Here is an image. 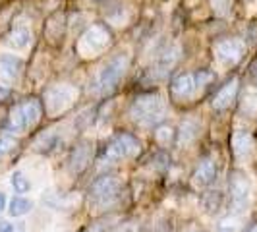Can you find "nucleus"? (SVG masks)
Segmentation results:
<instances>
[{"label": "nucleus", "instance_id": "f257e3e1", "mask_svg": "<svg viewBox=\"0 0 257 232\" xmlns=\"http://www.w3.org/2000/svg\"><path fill=\"white\" fill-rule=\"evenodd\" d=\"M165 110H167V106H165V101L161 95L143 93L134 99V103L130 106V116L138 126L151 128L165 118Z\"/></svg>", "mask_w": 257, "mask_h": 232}, {"label": "nucleus", "instance_id": "f03ea898", "mask_svg": "<svg viewBox=\"0 0 257 232\" xmlns=\"http://www.w3.org/2000/svg\"><path fill=\"white\" fill-rule=\"evenodd\" d=\"M120 197H122V182L112 174H104L101 178H97L89 186V192H87L89 205L97 211L112 207L120 201Z\"/></svg>", "mask_w": 257, "mask_h": 232}, {"label": "nucleus", "instance_id": "7ed1b4c3", "mask_svg": "<svg viewBox=\"0 0 257 232\" xmlns=\"http://www.w3.org/2000/svg\"><path fill=\"white\" fill-rule=\"evenodd\" d=\"M128 66H130L128 54H116V56H112L99 70V74L95 76L93 83H91V91L97 93V95H106V93H110L112 89H116V85L120 83V79L128 72Z\"/></svg>", "mask_w": 257, "mask_h": 232}, {"label": "nucleus", "instance_id": "20e7f679", "mask_svg": "<svg viewBox=\"0 0 257 232\" xmlns=\"http://www.w3.org/2000/svg\"><path fill=\"white\" fill-rule=\"evenodd\" d=\"M140 151H142L140 140L134 134H130V132H122V134L114 136L103 147V151H101V163L103 165H114V163H120V161L138 157Z\"/></svg>", "mask_w": 257, "mask_h": 232}, {"label": "nucleus", "instance_id": "39448f33", "mask_svg": "<svg viewBox=\"0 0 257 232\" xmlns=\"http://www.w3.org/2000/svg\"><path fill=\"white\" fill-rule=\"evenodd\" d=\"M43 116V104L37 99H26L18 103L10 110L8 120H6V130L8 132H26V130L35 128L39 120Z\"/></svg>", "mask_w": 257, "mask_h": 232}, {"label": "nucleus", "instance_id": "423d86ee", "mask_svg": "<svg viewBox=\"0 0 257 232\" xmlns=\"http://www.w3.org/2000/svg\"><path fill=\"white\" fill-rule=\"evenodd\" d=\"M108 43H110V33L104 27L93 26L81 35L79 43H77V51H79L81 56L91 58V56L101 54L108 47Z\"/></svg>", "mask_w": 257, "mask_h": 232}, {"label": "nucleus", "instance_id": "0eeeda50", "mask_svg": "<svg viewBox=\"0 0 257 232\" xmlns=\"http://www.w3.org/2000/svg\"><path fill=\"white\" fill-rule=\"evenodd\" d=\"M77 91L72 85H56L52 89L47 91L45 95V108L51 116H56L64 112L66 108H70L72 103L76 101Z\"/></svg>", "mask_w": 257, "mask_h": 232}, {"label": "nucleus", "instance_id": "6e6552de", "mask_svg": "<svg viewBox=\"0 0 257 232\" xmlns=\"http://www.w3.org/2000/svg\"><path fill=\"white\" fill-rule=\"evenodd\" d=\"M228 192H230V201L234 207L242 209V207L247 205L249 195H251V184H249V178L245 176L242 170L230 172V178H228Z\"/></svg>", "mask_w": 257, "mask_h": 232}, {"label": "nucleus", "instance_id": "1a4fd4ad", "mask_svg": "<svg viewBox=\"0 0 257 232\" xmlns=\"http://www.w3.org/2000/svg\"><path fill=\"white\" fill-rule=\"evenodd\" d=\"M245 52V45L240 39H224L215 45V56L222 66H236Z\"/></svg>", "mask_w": 257, "mask_h": 232}, {"label": "nucleus", "instance_id": "9d476101", "mask_svg": "<svg viewBox=\"0 0 257 232\" xmlns=\"http://www.w3.org/2000/svg\"><path fill=\"white\" fill-rule=\"evenodd\" d=\"M217 176H219V165H217V161L211 159V157H203L197 163L192 178H193V184L197 188H209V186H213L217 182Z\"/></svg>", "mask_w": 257, "mask_h": 232}, {"label": "nucleus", "instance_id": "9b49d317", "mask_svg": "<svg viewBox=\"0 0 257 232\" xmlns=\"http://www.w3.org/2000/svg\"><path fill=\"white\" fill-rule=\"evenodd\" d=\"M91 155H93V143L89 140H81L74 145L70 159H68V167L74 174H81L85 168L89 167Z\"/></svg>", "mask_w": 257, "mask_h": 232}, {"label": "nucleus", "instance_id": "f8f14e48", "mask_svg": "<svg viewBox=\"0 0 257 232\" xmlns=\"http://www.w3.org/2000/svg\"><path fill=\"white\" fill-rule=\"evenodd\" d=\"M232 151H234V157L240 159V161L249 159L253 155V151H255V138H253V134L247 132V130L234 132V136H232Z\"/></svg>", "mask_w": 257, "mask_h": 232}, {"label": "nucleus", "instance_id": "ddd939ff", "mask_svg": "<svg viewBox=\"0 0 257 232\" xmlns=\"http://www.w3.org/2000/svg\"><path fill=\"white\" fill-rule=\"evenodd\" d=\"M199 89L195 83V76L193 74H180L172 79L170 83V93L174 99L178 101H188L195 95V91Z\"/></svg>", "mask_w": 257, "mask_h": 232}, {"label": "nucleus", "instance_id": "4468645a", "mask_svg": "<svg viewBox=\"0 0 257 232\" xmlns=\"http://www.w3.org/2000/svg\"><path fill=\"white\" fill-rule=\"evenodd\" d=\"M24 60L16 54H0V79L4 83H12L22 76Z\"/></svg>", "mask_w": 257, "mask_h": 232}, {"label": "nucleus", "instance_id": "2eb2a0df", "mask_svg": "<svg viewBox=\"0 0 257 232\" xmlns=\"http://www.w3.org/2000/svg\"><path fill=\"white\" fill-rule=\"evenodd\" d=\"M236 95H238V79H230L213 97V108L215 110H226V108H230L232 103L236 101Z\"/></svg>", "mask_w": 257, "mask_h": 232}, {"label": "nucleus", "instance_id": "dca6fc26", "mask_svg": "<svg viewBox=\"0 0 257 232\" xmlns=\"http://www.w3.org/2000/svg\"><path fill=\"white\" fill-rule=\"evenodd\" d=\"M178 56H180V49H178L176 45H172V47L165 49V51L159 54L157 62H155L153 74H157V76H165L167 72H170V68L178 62Z\"/></svg>", "mask_w": 257, "mask_h": 232}, {"label": "nucleus", "instance_id": "f3484780", "mask_svg": "<svg viewBox=\"0 0 257 232\" xmlns=\"http://www.w3.org/2000/svg\"><path fill=\"white\" fill-rule=\"evenodd\" d=\"M199 136V124L195 120H184L180 126V132H176V145L178 147H186Z\"/></svg>", "mask_w": 257, "mask_h": 232}, {"label": "nucleus", "instance_id": "a211bd4d", "mask_svg": "<svg viewBox=\"0 0 257 232\" xmlns=\"http://www.w3.org/2000/svg\"><path fill=\"white\" fill-rule=\"evenodd\" d=\"M6 45L14 51H24L31 45V33L27 31L26 27H18L6 37Z\"/></svg>", "mask_w": 257, "mask_h": 232}, {"label": "nucleus", "instance_id": "6ab92c4d", "mask_svg": "<svg viewBox=\"0 0 257 232\" xmlns=\"http://www.w3.org/2000/svg\"><path fill=\"white\" fill-rule=\"evenodd\" d=\"M58 143H60V138L56 136V134H52V132H49V134H45V136H41L37 142H35V151H39V153H52L56 147H58Z\"/></svg>", "mask_w": 257, "mask_h": 232}, {"label": "nucleus", "instance_id": "aec40b11", "mask_svg": "<svg viewBox=\"0 0 257 232\" xmlns=\"http://www.w3.org/2000/svg\"><path fill=\"white\" fill-rule=\"evenodd\" d=\"M31 209H33V201H29L26 197H14L12 201H10L8 213H10L12 217H24Z\"/></svg>", "mask_w": 257, "mask_h": 232}, {"label": "nucleus", "instance_id": "412c9836", "mask_svg": "<svg viewBox=\"0 0 257 232\" xmlns=\"http://www.w3.org/2000/svg\"><path fill=\"white\" fill-rule=\"evenodd\" d=\"M220 205H222V195H220V192H207L203 195V207H205L209 213H217Z\"/></svg>", "mask_w": 257, "mask_h": 232}, {"label": "nucleus", "instance_id": "4be33fe9", "mask_svg": "<svg viewBox=\"0 0 257 232\" xmlns=\"http://www.w3.org/2000/svg\"><path fill=\"white\" fill-rule=\"evenodd\" d=\"M18 145H20V142H18L14 136L2 134V136H0V157H6V155H10L12 151H16Z\"/></svg>", "mask_w": 257, "mask_h": 232}, {"label": "nucleus", "instance_id": "5701e85b", "mask_svg": "<svg viewBox=\"0 0 257 232\" xmlns=\"http://www.w3.org/2000/svg\"><path fill=\"white\" fill-rule=\"evenodd\" d=\"M10 182H12V188L18 193H26V192H29V188H31V184H29V180L26 178L24 172H14Z\"/></svg>", "mask_w": 257, "mask_h": 232}, {"label": "nucleus", "instance_id": "b1692460", "mask_svg": "<svg viewBox=\"0 0 257 232\" xmlns=\"http://www.w3.org/2000/svg\"><path fill=\"white\" fill-rule=\"evenodd\" d=\"M240 219L236 217H226L219 222V232H238L240 230Z\"/></svg>", "mask_w": 257, "mask_h": 232}, {"label": "nucleus", "instance_id": "393cba45", "mask_svg": "<svg viewBox=\"0 0 257 232\" xmlns=\"http://www.w3.org/2000/svg\"><path fill=\"white\" fill-rule=\"evenodd\" d=\"M176 136V132L172 128H167V126H161V128H157V132H155V138H157V142L163 143V145H167L172 138Z\"/></svg>", "mask_w": 257, "mask_h": 232}, {"label": "nucleus", "instance_id": "a878e982", "mask_svg": "<svg viewBox=\"0 0 257 232\" xmlns=\"http://www.w3.org/2000/svg\"><path fill=\"white\" fill-rule=\"evenodd\" d=\"M195 76V83H197V87L201 89V87H205L209 85L213 79H215V74L213 72H209V70H199L197 74H193Z\"/></svg>", "mask_w": 257, "mask_h": 232}, {"label": "nucleus", "instance_id": "bb28decb", "mask_svg": "<svg viewBox=\"0 0 257 232\" xmlns=\"http://www.w3.org/2000/svg\"><path fill=\"white\" fill-rule=\"evenodd\" d=\"M211 6L217 16H226L232 8V0H211Z\"/></svg>", "mask_w": 257, "mask_h": 232}, {"label": "nucleus", "instance_id": "cd10ccee", "mask_svg": "<svg viewBox=\"0 0 257 232\" xmlns=\"http://www.w3.org/2000/svg\"><path fill=\"white\" fill-rule=\"evenodd\" d=\"M247 41L251 45H257V22H253L251 26L247 27Z\"/></svg>", "mask_w": 257, "mask_h": 232}, {"label": "nucleus", "instance_id": "c85d7f7f", "mask_svg": "<svg viewBox=\"0 0 257 232\" xmlns=\"http://www.w3.org/2000/svg\"><path fill=\"white\" fill-rule=\"evenodd\" d=\"M0 232H14V224H10L8 220L0 219Z\"/></svg>", "mask_w": 257, "mask_h": 232}, {"label": "nucleus", "instance_id": "c756f323", "mask_svg": "<svg viewBox=\"0 0 257 232\" xmlns=\"http://www.w3.org/2000/svg\"><path fill=\"white\" fill-rule=\"evenodd\" d=\"M249 77H251L253 85H257V60H255V64L251 66V70H249Z\"/></svg>", "mask_w": 257, "mask_h": 232}, {"label": "nucleus", "instance_id": "7c9ffc66", "mask_svg": "<svg viewBox=\"0 0 257 232\" xmlns=\"http://www.w3.org/2000/svg\"><path fill=\"white\" fill-rule=\"evenodd\" d=\"M4 207H6V195L0 192V211H4Z\"/></svg>", "mask_w": 257, "mask_h": 232}, {"label": "nucleus", "instance_id": "2f4dec72", "mask_svg": "<svg viewBox=\"0 0 257 232\" xmlns=\"http://www.w3.org/2000/svg\"><path fill=\"white\" fill-rule=\"evenodd\" d=\"M245 232H257V222H253V224H251Z\"/></svg>", "mask_w": 257, "mask_h": 232}]
</instances>
